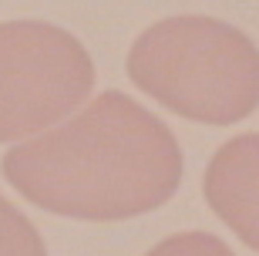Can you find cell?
<instances>
[{"label": "cell", "mask_w": 259, "mask_h": 256, "mask_svg": "<svg viewBox=\"0 0 259 256\" xmlns=\"http://www.w3.org/2000/svg\"><path fill=\"white\" fill-rule=\"evenodd\" d=\"M4 179L44 212L118 223L162 209L182 186L172 128L125 91H101L71 118L10 145Z\"/></svg>", "instance_id": "cell-1"}, {"label": "cell", "mask_w": 259, "mask_h": 256, "mask_svg": "<svg viewBox=\"0 0 259 256\" xmlns=\"http://www.w3.org/2000/svg\"><path fill=\"white\" fill-rule=\"evenodd\" d=\"M128 78L179 118L236 125L259 108V48L226 20L179 14L142 30Z\"/></svg>", "instance_id": "cell-2"}, {"label": "cell", "mask_w": 259, "mask_h": 256, "mask_svg": "<svg viewBox=\"0 0 259 256\" xmlns=\"http://www.w3.org/2000/svg\"><path fill=\"white\" fill-rule=\"evenodd\" d=\"M95 61L74 34L48 20L0 24V142H24L81 108Z\"/></svg>", "instance_id": "cell-3"}, {"label": "cell", "mask_w": 259, "mask_h": 256, "mask_svg": "<svg viewBox=\"0 0 259 256\" xmlns=\"http://www.w3.org/2000/svg\"><path fill=\"white\" fill-rule=\"evenodd\" d=\"M209 209L259 253V135L242 132L215 149L202 175Z\"/></svg>", "instance_id": "cell-4"}, {"label": "cell", "mask_w": 259, "mask_h": 256, "mask_svg": "<svg viewBox=\"0 0 259 256\" xmlns=\"http://www.w3.org/2000/svg\"><path fill=\"white\" fill-rule=\"evenodd\" d=\"M0 256H48L37 226L0 196Z\"/></svg>", "instance_id": "cell-5"}, {"label": "cell", "mask_w": 259, "mask_h": 256, "mask_svg": "<svg viewBox=\"0 0 259 256\" xmlns=\"http://www.w3.org/2000/svg\"><path fill=\"white\" fill-rule=\"evenodd\" d=\"M145 256H236V253L229 249V243H222L212 233L185 229V233H175V236L155 243Z\"/></svg>", "instance_id": "cell-6"}]
</instances>
